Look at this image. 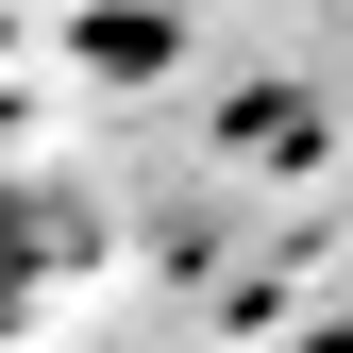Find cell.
I'll return each instance as SVG.
<instances>
[{"mask_svg": "<svg viewBox=\"0 0 353 353\" xmlns=\"http://www.w3.org/2000/svg\"><path fill=\"white\" fill-rule=\"evenodd\" d=\"M17 303H34V252H17V219H0V336H17Z\"/></svg>", "mask_w": 353, "mask_h": 353, "instance_id": "cell-1", "label": "cell"}]
</instances>
